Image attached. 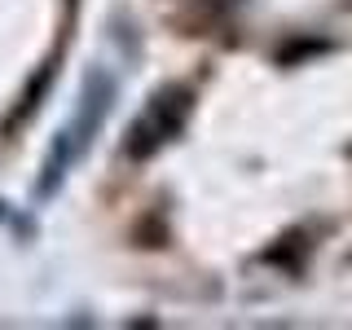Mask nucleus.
Returning a JSON list of instances; mask_svg holds the SVG:
<instances>
[{
  "label": "nucleus",
  "mask_w": 352,
  "mask_h": 330,
  "mask_svg": "<svg viewBox=\"0 0 352 330\" xmlns=\"http://www.w3.org/2000/svg\"><path fill=\"white\" fill-rule=\"evenodd\" d=\"M190 88H163V93H154L150 97V106L141 110L137 119H132V128H128V154L132 159H150L154 150H163L168 141L176 137V132L185 128V119H190Z\"/></svg>",
  "instance_id": "nucleus-2"
},
{
  "label": "nucleus",
  "mask_w": 352,
  "mask_h": 330,
  "mask_svg": "<svg viewBox=\"0 0 352 330\" xmlns=\"http://www.w3.org/2000/svg\"><path fill=\"white\" fill-rule=\"evenodd\" d=\"M110 93H115V84L106 80L102 71H93L84 80V97H80V110H75V119L58 132V146H53L49 163H44V181H40V194L49 198L53 190L62 185V176L71 172V163H80V154L88 150V141H93V132L102 128V115L110 110Z\"/></svg>",
  "instance_id": "nucleus-1"
}]
</instances>
